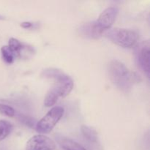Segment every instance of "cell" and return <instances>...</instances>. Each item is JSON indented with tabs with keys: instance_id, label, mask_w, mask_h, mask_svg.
Returning <instances> with one entry per match:
<instances>
[{
	"instance_id": "cell-2",
	"label": "cell",
	"mask_w": 150,
	"mask_h": 150,
	"mask_svg": "<svg viewBox=\"0 0 150 150\" xmlns=\"http://www.w3.org/2000/svg\"><path fill=\"white\" fill-rule=\"evenodd\" d=\"M108 70L112 83L123 92H129L133 85L140 80L136 73L130 71L125 64L119 60L110 62Z\"/></svg>"
},
{
	"instance_id": "cell-1",
	"label": "cell",
	"mask_w": 150,
	"mask_h": 150,
	"mask_svg": "<svg viewBox=\"0 0 150 150\" xmlns=\"http://www.w3.org/2000/svg\"><path fill=\"white\" fill-rule=\"evenodd\" d=\"M42 76L54 81V85L47 92L44 99V105L46 107L55 105L59 98H65L73 90L74 86L73 79L62 70L57 68L45 69Z\"/></svg>"
},
{
	"instance_id": "cell-14",
	"label": "cell",
	"mask_w": 150,
	"mask_h": 150,
	"mask_svg": "<svg viewBox=\"0 0 150 150\" xmlns=\"http://www.w3.org/2000/svg\"><path fill=\"white\" fill-rule=\"evenodd\" d=\"M0 114L9 117H13L16 114V111H15L14 108H13L10 105H5V104H0Z\"/></svg>"
},
{
	"instance_id": "cell-5",
	"label": "cell",
	"mask_w": 150,
	"mask_h": 150,
	"mask_svg": "<svg viewBox=\"0 0 150 150\" xmlns=\"http://www.w3.org/2000/svg\"><path fill=\"white\" fill-rule=\"evenodd\" d=\"M135 48V58L137 65L149 77V41L143 40L137 43Z\"/></svg>"
},
{
	"instance_id": "cell-15",
	"label": "cell",
	"mask_w": 150,
	"mask_h": 150,
	"mask_svg": "<svg viewBox=\"0 0 150 150\" xmlns=\"http://www.w3.org/2000/svg\"><path fill=\"white\" fill-rule=\"evenodd\" d=\"M32 26V23L31 22H23V23L21 24V26L25 29H29L31 26Z\"/></svg>"
},
{
	"instance_id": "cell-10",
	"label": "cell",
	"mask_w": 150,
	"mask_h": 150,
	"mask_svg": "<svg viewBox=\"0 0 150 150\" xmlns=\"http://www.w3.org/2000/svg\"><path fill=\"white\" fill-rule=\"evenodd\" d=\"M59 144L64 150H87L80 144L68 138H62L59 139Z\"/></svg>"
},
{
	"instance_id": "cell-13",
	"label": "cell",
	"mask_w": 150,
	"mask_h": 150,
	"mask_svg": "<svg viewBox=\"0 0 150 150\" xmlns=\"http://www.w3.org/2000/svg\"><path fill=\"white\" fill-rule=\"evenodd\" d=\"M1 53L3 60L7 64H12L15 61V59L16 58H15L13 53H12V51H10L7 45H4V46L1 47Z\"/></svg>"
},
{
	"instance_id": "cell-8",
	"label": "cell",
	"mask_w": 150,
	"mask_h": 150,
	"mask_svg": "<svg viewBox=\"0 0 150 150\" xmlns=\"http://www.w3.org/2000/svg\"><path fill=\"white\" fill-rule=\"evenodd\" d=\"M7 46L12 51L15 58H23L34 53V49L32 46H29L13 38L9 40Z\"/></svg>"
},
{
	"instance_id": "cell-12",
	"label": "cell",
	"mask_w": 150,
	"mask_h": 150,
	"mask_svg": "<svg viewBox=\"0 0 150 150\" xmlns=\"http://www.w3.org/2000/svg\"><path fill=\"white\" fill-rule=\"evenodd\" d=\"M81 130L84 137L89 142H96L98 141V133L95 130L86 125H82Z\"/></svg>"
},
{
	"instance_id": "cell-11",
	"label": "cell",
	"mask_w": 150,
	"mask_h": 150,
	"mask_svg": "<svg viewBox=\"0 0 150 150\" xmlns=\"http://www.w3.org/2000/svg\"><path fill=\"white\" fill-rule=\"evenodd\" d=\"M13 126L6 120H0V142L5 139L13 130Z\"/></svg>"
},
{
	"instance_id": "cell-16",
	"label": "cell",
	"mask_w": 150,
	"mask_h": 150,
	"mask_svg": "<svg viewBox=\"0 0 150 150\" xmlns=\"http://www.w3.org/2000/svg\"><path fill=\"white\" fill-rule=\"evenodd\" d=\"M0 19H2V17H1V16H0Z\"/></svg>"
},
{
	"instance_id": "cell-7",
	"label": "cell",
	"mask_w": 150,
	"mask_h": 150,
	"mask_svg": "<svg viewBox=\"0 0 150 150\" xmlns=\"http://www.w3.org/2000/svg\"><path fill=\"white\" fill-rule=\"evenodd\" d=\"M56 144L45 135H36L31 138L26 145V150H54Z\"/></svg>"
},
{
	"instance_id": "cell-6",
	"label": "cell",
	"mask_w": 150,
	"mask_h": 150,
	"mask_svg": "<svg viewBox=\"0 0 150 150\" xmlns=\"http://www.w3.org/2000/svg\"><path fill=\"white\" fill-rule=\"evenodd\" d=\"M119 14V8L117 7H109L100 14L98 20L95 21L97 26L100 30L105 32L111 29Z\"/></svg>"
},
{
	"instance_id": "cell-9",
	"label": "cell",
	"mask_w": 150,
	"mask_h": 150,
	"mask_svg": "<svg viewBox=\"0 0 150 150\" xmlns=\"http://www.w3.org/2000/svg\"><path fill=\"white\" fill-rule=\"evenodd\" d=\"M79 34L81 36L89 39H98L102 35H103L104 32L98 28L95 21L89 22L83 24L80 26L79 29Z\"/></svg>"
},
{
	"instance_id": "cell-4",
	"label": "cell",
	"mask_w": 150,
	"mask_h": 150,
	"mask_svg": "<svg viewBox=\"0 0 150 150\" xmlns=\"http://www.w3.org/2000/svg\"><path fill=\"white\" fill-rule=\"evenodd\" d=\"M64 108L54 106L37 123L36 130L41 134L49 133L64 115Z\"/></svg>"
},
{
	"instance_id": "cell-3",
	"label": "cell",
	"mask_w": 150,
	"mask_h": 150,
	"mask_svg": "<svg viewBox=\"0 0 150 150\" xmlns=\"http://www.w3.org/2000/svg\"><path fill=\"white\" fill-rule=\"evenodd\" d=\"M103 35L114 44L125 48L134 47L139 40V35L136 31L122 28H111Z\"/></svg>"
}]
</instances>
